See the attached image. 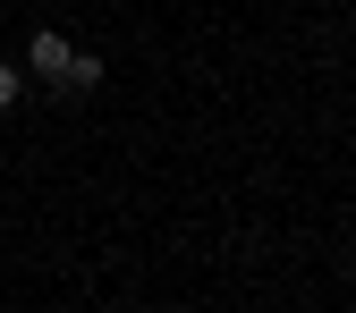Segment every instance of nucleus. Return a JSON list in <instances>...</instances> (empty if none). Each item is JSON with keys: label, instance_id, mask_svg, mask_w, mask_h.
I'll return each instance as SVG.
<instances>
[{"label": "nucleus", "instance_id": "nucleus-1", "mask_svg": "<svg viewBox=\"0 0 356 313\" xmlns=\"http://www.w3.org/2000/svg\"><path fill=\"white\" fill-rule=\"evenodd\" d=\"M68 60H76V42H68V34H51V26H42V34L26 42V68H34L42 85H51V94H60V76H68Z\"/></svg>", "mask_w": 356, "mask_h": 313}, {"label": "nucleus", "instance_id": "nucleus-2", "mask_svg": "<svg viewBox=\"0 0 356 313\" xmlns=\"http://www.w3.org/2000/svg\"><path fill=\"white\" fill-rule=\"evenodd\" d=\"M102 76H111V68H102V51H76V60H68V76H60V94H94Z\"/></svg>", "mask_w": 356, "mask_h": 313}, {"label": "nucleus", "instance_id": "nucleus-3", "mask_svg": "<svg viewBox=\"0 0 356 313\" xmlns=\"http://www.w3.org/2000/svg\"><path fill=\"white\" fill-rule=\"evenodd\" d=\"M17 94H26V76H17L9 60H0V110H17Z\"/></svg>", "mask_w": 356, "mask_h": 313}]
</instances>
